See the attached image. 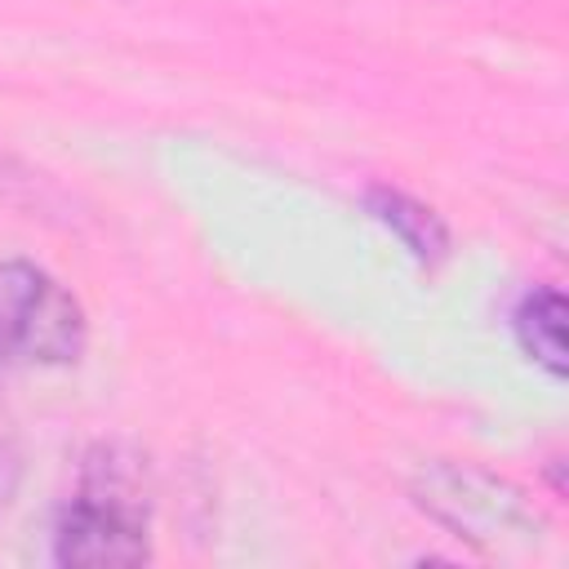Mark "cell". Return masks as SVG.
Returning <instances> with one entry per match:
<instances>
[{"mask_svg":"<svg viewBox=\"0 0 569 569\" xmlns=\"http://www.w3.org/2000/svg\"><path fill=\"white\" fill-rule=\"evenodd\" d=\"M151 556V502L138 458L102 445L84 458L76 493L53 520V560L76 569H129Z\"/></svg>","mask_w":569,"mask_h":569,"instance_id":"6da1fadb","label":"cell"},{"mask_svg":"<svg viewBox=\"0 0 569 569\" xmlns=\"http://www.w3.org/2000/svg\"><path fill=\"white\" fill-rule=\"evenodd\" d=\"M511 329L533 365H542L551 378H565V293L556 284H533L516 302Z\"/></svg>","mask_w":569,"mask_h":569,"instance_id":"277c9868","label":"cell"},{"mask_svg":"<svg viewBox=\"0 0 569 569\" xmlns=\"http://www.w3.org/2000/svg\"><path fill=\"white\" fill-rule=\"evenodd\" d=\"M365 204H369V213H373L418 262L445 258L449 231H445V222H440L427 204H418L413 196H405V191H396V187H369V191H365Z\"/></svg>","mask_w":569,"mask_h":569,"instance_id":"5b68a950","label":"cell"},{"mask_svg":"<svg viewBox=\"0 0 569 569\" xmlns=\"http://www.w3.org/2000/svg\"><path fill=\"white\" fill-rule=\"evenodd\" d=\"M80 298L40 262H0V369H62L84 356Z\"/></svg>","mask_w":569,"mask_h":569,"instance_id":"3957f363","label":"cell"},{"mask_svg":"<svg viewBox=\"0 0 569 569\" xmlns=\"http://www.w3.org/2000/svg\"><path fill=\"white\" fill-rule=\"evenodd\" d=\"M18 480H22V458H18V449L9 440H0V511L9 507Z\"/></svg>","mask_w":569,"mask_h":569,"instance_id":"8992f818","label":"cell"},{"mask_svg":"<svg viewBox=\"0 0 569 569\" xmlns=\"http://www.w3.org/2000/svg\"><path fill=\"white\" fill-rule=\"evenodd\" d=\"M413 502L436 525L489 551H529L547 538V520L525 489L471 462H427L413 476Z\"/></svg>","mask_w":569,"mask_h":569,"instance_id":"7a4b0ae2","label":"cell"}]
</instances>
